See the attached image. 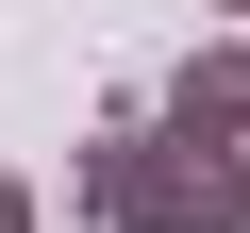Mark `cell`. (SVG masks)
Here are the masks:
<instances>
[{
    "label": "cell",
    "instance_id": "1",
    "mask_svg": "<svg viewBox=\"0 0 250 233\" xmlns=\"http://www.w3.org/2000/svg\"><path fill=\"white\" fill-rule=\"evenodd\" d=\"M67 216L83 233H250V167L233 150H184L167 116H100L67 150Z\"/></svg>",
    "mask_w": 250,
    "mask_h": 233
},
{
    "label": "cell",
    "instance_id": "2",
    "mask_svg": "<svg viewBox=\"0 0 250 233\" xmlns=\"http://www.w3.org/2000/svg\"><path fill=\"white\" fill-rule=\"evenodd\" d=\"M150 116H167L184 150H250V34H217V50H184Z\"/></svg>",
    "mask_w": 250,
    "mask_h": 233
},
{
    "label": "cell",
    "instance_id": "3",
    "mask_svg": "<svg viewBox=\"0 0 250 233\" xmlns=\"http://www.w3.org/2000/svg\"><path fill=\"white\" fill-rule=\"evenodd\" d=\"M0 233H50V200H34V183H17V167H0Z\"/></svg>",
    "mask_w": 250,
    "mask_h": 233
},
{
    "label": "cell",
    "instance_id": "4",
    "mask_svg": "<svg viewBox=\"0 0 250 233\" xmlns=\"http://www.w3.org/2000/svg\"><path fill=\"white\" fill-rule=\"evenodd\" d=\"M200 17H250V0H200Z\"/></svg>",
    "mask_w": 250,
    "mask_h": 233
}]
</instances>
